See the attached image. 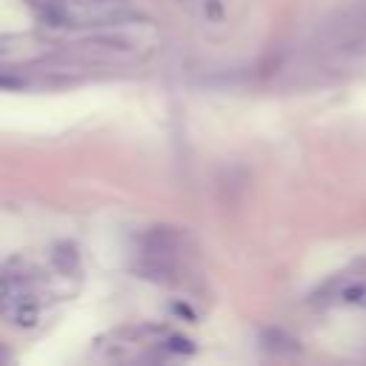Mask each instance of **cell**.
Here are the masks:
<instances>
[{
  "label": "cell",
  "mask_w": 366,
  "mask_h": 366,
  "mask_svg": "<svg viewBox=\"0 0 366 366\" xmlns=\"http://www.w3.org/2000/svg\"><path fill=\"white\" fill-rule=\"evenodd\" d=\"M174 243H177V237L172 234V229H152L149 234H146V240H143V246H146V252L149 254H172V249H174Z\"/></svg>",
  "instance_id": "6da1fadb"
}]
</instances>
